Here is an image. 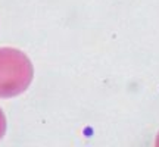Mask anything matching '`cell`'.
<instances>
[{
    "instance_id": "cell-1",
    "label": "cell",
    "mask_w": 159,
    "mask_h": 147,
    "mask_svg": "<svg viewBox=\"0 0 159 147\" xmlns=\"http://www.w3.org/2000/svg\"><path fill=\"white\" fill-rule=\"evenodd\" d=\"M31 60L21 50L0 49V97H15L27 90L33 81Z\"/></svg>"
},
{
    "instance_id": "cell-2",
    "label": "cell",
    "mask_w": 159,
    "mask_h": 147,
    "mask_svg": "<svg viewBox=\"0 0 159 147\" xmlns=\"http://www.w3.org/2000/svg\"><path fill=\"white\" fill-rule=\"evenodd\" d=\"M5 131H6V118L3 112H2V109H0V138L5 136Z\"/></svg>"
},
{
    "instance_id": "cell-3",
    "label": "cell",
    "mask_w": 159,
    "mask_h": 147,
    "mask_svg": "<svg viewBox=\"0 0 159 147\" xmlns=\"http://www.w3.org/2000/svg\"><path fill=\"white\" fill-rule=\"evenodd\" d=\"M156 143H158V144H159V140H158V141H156Z\"/></svg>"
}]
</instances>
